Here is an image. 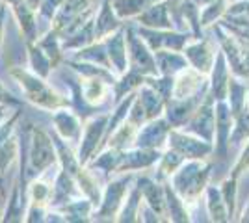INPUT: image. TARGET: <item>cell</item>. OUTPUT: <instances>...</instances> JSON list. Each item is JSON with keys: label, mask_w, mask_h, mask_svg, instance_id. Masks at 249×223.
<instances>
[{"label": "cell", "mask_w": 249, "mask_h": 223, "mask_svg": "<svg viewBox=\"0 0 249 223\" xmlns=\"http://www.w3.org/2000/svg\"><path fill=\"white\" fill-rule=\"evenodd\" d=\"M140 26L155 28V30H173V15H171V4L167 0H158L151 8H147L140 17H136Z\"/></svg>", "instance_id": "obj_17"}, {"label": "cell", "mask_w": 249, "mask_h": 223, "mask_svg": "<svg viewBox=\"0 0 249 223\" xmlns=\"http://www.w3.org/2000/svg\"><path fill=\"white\" fill-rule=\"evenodd\" d=\"M173 78H175V82H173V97L171 99H190V97L208 93V87H210L208 76L192 65L184 67Z\"/></svg>", "instance_id": "obj_9"}, {"label": "cell", "mask_w": 249, "mask_h": 223, "mask_svg": "<svg viewBox=\"0 0 249 223\" xmlns=\"http://www.w3.org/2000/svg\"><path fill=\"white\" fill-rule=\"evenodd\" d=\"M63 2H65V0H43L41 8H39V10H41V15H45L47 19H52Z\"/></svg>", "instance_id": "obj_36"}, {"label": "cell", "mask_w": 249, "mask_h": 223, "mask_svg": "<svg viewBox=\"0 0 249 223\" xmlns=\"http://www.w3.org/2000/svg\"><path fill=\"white\" fill-rule=\"evenodd\" d=\"M171 125L166 117H156L142 125L134 139V147L143 149H160L164 143L167 145V136L171 132Z\"/></svg>", "instance_id": "obj_11"}, {"label": "cell", "mask_w": 249, "mask_h": 223, "mask_svg": "<svg viewBox=\"0 0 249 223\" xmlns=\"http://www.w3.org/2000/svg\"><path fill=\"white\" fill-rule=\"evenodd\" d=\"M231 76H232V73H231L227 58H225L223 51L219 49L218 56H216V62H214V67H212V71L208 74V82H210L208 93L214 97L216 101H227Z\"/></svg>", "instance_id": "obj_16"}, {"label": "cell", "mask_w": 249, "mask_h": 223, "mask_svg": "<svg viewBox=\"0 0 249 223\" xmlns=\"http://www.w3.org/2000/svg\"><path fill=\"white\" fill-rule=\"evenodd\" d=\"M123 24V19H119V15L115 13L114 6L110 2H104L99 17L95 19V39L103 41L108 35H112L115 30H119Z\"/></svg>", "instance_id": "obj_21"}, {"label": "cell", "mask_w": 249, "mask_h": 223, "mask_svg": "<svg viewBox=\"0 0 249 223\" xmlns=\"http://www.w3.org/2000/svg\"><path fill=\"white\" fill-rule=\"evenodd\" d=\"M227 2H231V4H232V2H238V0H227Z\"/></svg>", "instance_id": "obj_45"}, {"label": "cell", "mask_w": 249, "mask_h": 223, "mask_svg": "<svg viewBox=\"0 0 249 223\" xmlns=\"http://www.w3.org/2000/svg\"><path fill=\"white\" fill-rule=\"evenodd\" d=\"M218 51L219 49L216 47V43L203 35V37H194V39L184 47L182 52L186 56L188 64L208 76L210 71H212V67H214Z\"/></svg>", "instance_id": "obj_10"}, {"label": "cell", "mask_w": 249, "mask_h": 223, "mask_svg": "<svg viewBox=\"0 0 249 223\" xmlns=\"http://www.w3.org/2000/svg\"><path fill=\"white\" fill-rule=\"evenodd\" d=\"M196 2H197L201 8H205V6H208V4H210V2H214V0H196Z\"/></svg>", "instance_id": "obj_43"}, {"label": "cell", "mask_w": 249, "mask_h": 223, "mask_svg": "<svg viewBox=\"0 0 249 223\" xmlns=\"http://www.w3.org/2000/svg\"><path fill=\"white\" fill-rule=\"evenodd\" d=\"M164 190H166L167 220H169V222H192L188 205L182 201V197L173 190V186L169 184V181L164 182Z\"/></svg>", "instance_id": "obj_25"}, {"label": "cell", "mask_w": 249, "mask_h": 223, "mask_svg": "<svg viewBox=\"0 0 249 223\" xmlns=\"http://www.w3.org/2000/svg\"><path fill=\"white\" fill-rule=\"evenodd\" d=\"M17 119H19V112H15L13 116H10L6 121L0 123V145L10 138V134L13 132V127H15V123H17Z\"/></svg>", "instance_id": "obj_35"}, {"label": "cell", "mask_w": 249, "mask_h": 223, "mask_svg": "<svg viewBox=\"0 0 249 223\" xmlns=\"http://www.w3.org/2000/svg\"><path fill=\"white\" fill-rule=\"evenodd\" d=\"M240 222H249V203H248V206L244 208V212H242V218H240Z\"/></svg>", "instance_id": "obj_41"}, {"label": "cell", "mask_w": 249, "mask_h": 223, "mask_svg": "<svg viewBox=\"0 0 249 223\" xmlns=\"http://www.w3.org/2000/svg\"><path fill=\"white\" fill-rule=\"evenodd\" d=\"M0 104H10V106H17L19 104V101L2 86V82H0Z\"/></svg>", "instance_id": "obj_37"}, {"label": "cell", "mask_w": 249, "mask_h": 223, "mask_svg": "<svg viewBox=\"0 0 249 223\" xmlns=\"http://www.w3.org/2000/svg\"><path fill=\"white\" fill-rule=\"evenodd\" d=\"M205 201H207V210H208V216H210V222H216V223L231 222L227 203L223 199V193L219 190V186H207V190H205Z\"/></svg>", "instance_id": "obj_23"}, {"label": "cell", "mask_w": 249, "mask_h": 223, "mask_svg": "<svg viewBox=\"0 0 249 223\" xmlns=\"http://www.w3.org/2000/svg\"><path fill=\"white\" fill-rule=\"evenodd\" d=\"M156 67L158 73L166 74V76H175L177 73H180L184 67H188V60L182 51H156L155 52Z\"/></svg>", "instance_id": "obj_22"}, {"label": "cell", "mask_w": 249, "mask_h": 223, "mask_svg": "<svg viewBox=\"0 0 249 223\" xmlns=\"http://www.w3.org/2000/svg\"><path fill=\"white\" fill-rule=\"evenodd\" d=\"M52 136H49L43 128L32 130V147H30V171L36 175H41L56 162L58 151L56 143L52 141Z\"/></svg>", "instance_id": "obj_6"}, {"label": "cell", "mask_w": 249, "mask_h": 223, "mask_svg": "<svg viewBox=\"0 0 249 223\" xmlns=\"http://www.w3.org/2000/svg\"><path fill=\"white\" fill-rule=\"evenodd\" d=\"M136 186L142 191L147 206H151L156 216H167L164 184H160V181L151 179V177H138L136 179Z\"/></svg>", "instance_id": "obj_18"}, {"label": "cell", "mask_w": 249, "mask_h": 223, "mask_svg": "<svg viewBox=\"0 0 249 223\" xmlns=\"http://www.w3.org/2000/svg\"><path fill=\"white\" fill-rule=\"evenodd\" d=\"M10 117V104H0V123Z\"/></svg>", "instance_id": "obj_39"}, {"label": "cell", "mask_w": 249, "mask_h": 223, "mask_svg": "<svg viewBox=\"0 0 249 223\" xmlns=\"http://www.w3.org/2000/svg\"><path fill=\"white\" fill-rule=\"evenodd\" d=\"M10 74L15 78V82L21 86L26 101L36 106L49 110V112H56L60 108H67L71 104V101L67 97L58 93L52 86L47 84V80L43 76H39L34 71L19 67V69H11Z\"/></svg>", "instance_id": "obj_2"}, {"label": "cell", "mask_w": 249, "mask_h": 223, "mask_svg": "<svg viewBox=\"0 0 249 223\" xmlns=\"http://www.w3.org/2000/svg\"><path fill=\"white\" fill-rule=\"evenodd\" d=\"M227 8H229L227 0H214L208 6L201 8V26L203 28L214 26L216 22H219L223 19V15L227 13Z\"/></svg>", "instance_id": "obj_30"}, {"label": "cell", "mask_w": 249, "mask_h": 223, "mask_svg": "<svg viewBox=\"0 0 249 223\" xmlns=\"http://www.w3.org/2000/svg\"><path fill=\"white\" fill-rule=\"evenodd\" d=\"M142 197H143V195H142L140 188H138V186H132L115 220H117V222H136V220H138L136 216L140 214V208H142Z\"/></svg>", "instance_id": "obj_28"}, {"label": "cell", "mask_w": 249, "mask_h": 223, "mask_svg": "<svg viewBox=\"0 0 249 223\" xmlns=\"http://www.w3.org/2000/svg\"><path fill=\"white\" fill-rule=\"evenodd\" d=\"M219 190L223 193V199L227 203L229 214H231V220L234 218V212H236V195H238V179L231 177L229 175L225 181L219 184Z\"/></svg>", "instance_id": "obj_32"}, {"label": "cell", "mask_w": 249, "mask_h": 223, "mask_svg": "<svg viewBox=\"0 0 249 223\" xmlns=\"http://www.w3.org/2000/svg\"><path fill=\"white\" fill-rule=\"evenodd\" d=\"M54 127H56V134L67 143H76L82 138V127H80V119L74 116L71 110L67 108H60L56 110V114L52 116Z\"/></svg>", "instance_id": "obj_19"}, {"label": "cell", "mask_w": 249, "mask_h": 223, "mask_svg": "<svg viewBox=\"0 0 249 223\" xmlns=\"http://www.w3.org/2000/svg\"><path fill=\"white\" fill-rule=\"evenodd\" d=\"M234 127V116L227 101H216V145L214 153L219 158L227 156V147L231 143V134Z\"/></svg>", "instance_id": "obj_12"}, {"label": "cell", "mask_w": 249, "mask_h": 223, "mask_svg": "<svg viewBox=\"0 0 249 223\" xmlns=\"http://www.w3.org/2000/svg\"><path fill=\"white\" fill-rule=\"evenodd\" d=\"M182 128L214 143L216 139V99L208 93L205 101L201 103V106L196 110V114L192 116V119L186 123V127Z\"/></svg>", "instance_id": "obj_7"}, {"label": "cell", "mask_w": 249, "mask_h": 223, "mask_svg": "<svg viewBox=\"0 0 249 223\" xmlns=\"http://www.w3.org/2000/svg\"><path fill=\"white\" fill-rule=\"evenodd\" d=\"M158 0H114L115 13L119 15V19H136L140 17L147 8H151L153 4H156Z\"/></svg>", "instance_id": "obj_27"}, {"label": "cell", "mask_w": 249, "mask_h": 223, "mask_svg": "<svg viewBox=\"0 0 249 223\" xmlns=\"http://www.w3.org/2000/svg\"><path fill=\"white\" fill-rule=\"evenodd\" d=\"M212 175V164L207 158L186 160L169 179V184L173 190L182 197V201L190 206L197 205L201 195H205V190Z\"/></svg>", "instance_id": "obj_1"}, {"label": "cell", "mask_w": 249, "mask_h": 223, "mask_svg": "<svg viewBox=\"0 0 249 223\" xmlns=\"http://www.w3.org/2000/svg\"><path fill=\"white\" fill-rule=\"evenodd\" d=\"M0 191H2V179H0Z\"/></svg>", "instance_id": "obj_47"}, {"label": "cell", "mask_w": 249, "mask_h": 223, "mask_svg": "<svg viewBox=\"0 0 249 223\" xmlns=\"http://www.w3.org/2000/svg\"><path fill=\"white\" fill-rule=\"evenodd\" d=\"M80 82V93L82 99L89 106H103L108 101L110 91H114V84L103 76H84L78 74Z\"/></svg>", "instance_id": "obj_15"}, {"label": "cell", "mask_w": 249, "mask_h": 223, "mask_svg": "<svg viewBox=\"0 0 249 223\" xmlns=\"http://www.w3.org/2000/svg\"><path fill=\"white\" fill-rule=\"evenodd\" d=\"M248 106H249V89H248Z\"/></svg>", "instance_id": "obj_46"}, {"label": "cell", "mask_w": 249, "mask_h": 223, "mask_svg": "<svg viewBox=\"0 0 249 223\" xmlns=\"http://www.w3.org/2000/svg\"><path fill=\"white\" fill-rule=\"evenodd\" d=\"M167 2H169V4H178L180 0H167Z\"/></svg>", "instance_id": "obj_44"}, {"label": "cell", "mask_w": 249, "mask_h": 223, "mask_svg": "<svg viewBox=\"0 0 249 223\" xmlns=\"http://www.w3.org/2000/svg\"><path fill=\"white\" fill-rule=\"evenodd\" d=\"M17 149L19 143L15 138H8L0 145V175H4V171L10 168V164L17 156Z\"/></svg>", "instance_id": "obj_33"}, {"label": "cell", "mask_w": 249, "mask_h": 223, "mask_svg": "<svg viewBox=\"0 0 249 223\" xmlns=\"http://www.w3.org/2000/svg\"><path fill=\"white\" fill-rule=\"evenodd\" d=\"M4 17H6V6H0V51H2V34H4Z\"/></svg>", "instance_id": "obj_38"}, {"label": "cell", "mask_w": 249, "mask_h": 223, "mask_svg": "<svg viewBox=\"0 0 249 223\" xmlns=\"http://www.w3.org/2000/svg\"><path fill=\"white\" fill-rule=\"evenodd\" d=\"M134 181V173H123L106 186L103 193V201L99 205V210L95 212L93 220H115L123 206L124 199L130 191V182Z\"/></svg>", "instance_id": "obj_3"}, {"label": "cell", "mask_w": 249, "mask_h": 223, "mask_svg": "<svg viewBox=\"0 0 249 223\" xmlns=\"http://www.w3.org/2000/svg\"><path fill=\"white\" fill-rule=\"evenodd\" d=\"M108 116H97V117H91L88 123H86V127H84V134L80 141H82V145H80V151H78V160H80V164L86 166L89 158H93L97 153H101V149H103V143H104V134H106V127H108Z\"/></svg>", "instance_id": "obj_8"}, {"label": "cell", "mask_w": 249, "mask_h": 223, "mask_svg": "<svg viewBox=\"0 0 249 223\" xmlns=\"http://www.w3.org/2000/svg\"><path fill=\"white\" fill-rule=\"evenodd\" d=\"M2 2H4V4H10L11 8H15L17 4H21L22 0H2Z\"/></svg>", "instance_id": "obj_42"}, {"label": "cell", "mask_w": 249, "mask_h": 223, "mask_svg": "<svg viewBox=\"0 0 249 223\" xmlns=\"http://www.w3.org/2000/svg\"><path fill=\"white\" fill-rule=\"evenodd\" d=\"M89 4H91V0H65L58 8L56 15L52 17V22H54L52 28L58 34H62L65 26H69L80 13H84L89 8Z\"/></svg>", "instance_id": "obj_20"}, {"label": "cell", "mask_w": 249, "mask_h": 223, "mask_svg": "<svg viewBox=\"0 0 249 223\" xmlns=\"http://www.w3.org/2000/svg\"><path fill=\"white\" fill-rule=\"evenodd\" d=\"M95 208V205L88 197H78L73 201L65 203L62 206L54 208L56 212H60L63 216V222H86L89 220L88 216H91V210Z\"/></svg>", "instance_id": "obj_24"}, {"label": "cell", "mask_w": 249, "mask_h": 223, "mask_svg": "<svg viewBox=\"0 0 249 223\" xmlns=\"http://www.w3.org/2000/svg\"><path fill=\"white\" fill-rule=\"evenodd\" d=\"M24 2H26V4H28V6H30V8L34 11H37L39 8H41V2H43V0H24Z\"/></svg>", "instance_id": "obj_40"}, {"label": "cell", "mask_w": 249, "mask_h": 223, "mask_svg": "<svg viewBox=\"0 0 249 223\" xmlns=\"http://www.w3.org/2000/svg\"><path fill=\"white\" fill-rule=\"evenodd\" d=\"M126 49H128V62L130 69H136L145 76H156L158 67H156L155 52L149 49V45L143 41V37L136 32L132 26H128L126 30Z\"/></svg>", "instance_id": "obj_4"}, {"label": "cell", "mask_w": 249, "mask_h": 223, "mask_svg": "<svg viewBox=\"0 0 249 223\" xmlns=\"http://www.w3.org/2000/svg\"><path fill=\"white\" fill-rule=\"evenodd\" d=\"M162 156L160 149H124L121 151V158H119V166L115 173H132L142 168H151L153 164H158V160Z\"/></svg>", "instance_id": "obj_13"}, {"label": "cell", "mask_w": 249, "mask_h": 223, "mask_svg": "<svg viewBox=\"0 0 249 223\" xmlns=\"http://www.w3.org/2000/svg\"><path fill=\"white\" fill-rule=\"evenodd\" d=\"M167 147L175 149L177 153H180L186 160L207 158L208 154L214 153V143L199 138L184 128H171V132L167 136Z\"/></svg>", "instance_id": "obj_5"}, {"label": "cell", "mask_w": 249, "mask_h": 223, "mask_svg": "<svg viewBox=\"0 0 249 223\" xmlns=\"http://www.w3.org/2000/svg\"><path fill=\"white\" fill-rule=\"evenodd\" d=\"M106 45V52H108V60H110V67L117 76L126 73L128 69V49H126V34L124 28L121 26L119 30H115L112 35H108L103 39Z\"/></svg>", "instance_id": "obj_14"}, {"label": "cell", "mask_w": 249, "mask_h": 223, "mask_svg": "<svg viewBox=\"0 0 249 223\" xmlns=\"http://www.w3.org/2000/svg\"><path fill=\"white\" fill-rule=\"evenodd\" d=\"M51 193H52V186L45 179H36L30 184V188H28L30 203H36V205H45L47 206L51 203Z\"/></svg>", "instance_id": "obj_31"}, {"label": "cell", "mask_w": 249, "mask_h": 223, "mask_svg": "<svg viewBox=\"0 0 249 223\" xmlns=\"http://www.w3.org/2000/svg\"><path fill=\"white\" fill-rule=\"evenodd\" d=\"M184 162H186V158H184L180 153H177L175 149L167 147V151L166 153H162V156H160V160H158L156 181L167 182L171 177H173V173H175Z\"/></svg>", "instance_id": "obj_26"}, {"label": "cell", "mask_w": 249, "mask_h": 223, "mask_svg": "<svg viewBox=\"0 0 249 223\" xmlns=\"http://www.w3.org/2000/svg\"><path fill=\"white\" fill-rule=\"evenodd\" d=\"M244 171H249V139L246 141V147H244V151L240 153L238 160H236L234 168H232V171H231V177L240 179V175H242Z\"/></svg>", "instance_id": "obj_34"}, {"label": "cell", "mask_w": 249, "mask_h": 223, "mask_svg": "<svg viewBox=\"0 0 249 223\" xmlns=\"http://www.w3.org/2000/svg\"><path fill=\"white\" fill-rule=\"evenodd\" d=\"M28 58H30V65L34 73H37L43 78H47L51 74V69H52L51 58L47 56V52L43 51L37 43L34 41L28 43Z\"/></svg>", "instance_id": "obj_29"}]
</instances>
